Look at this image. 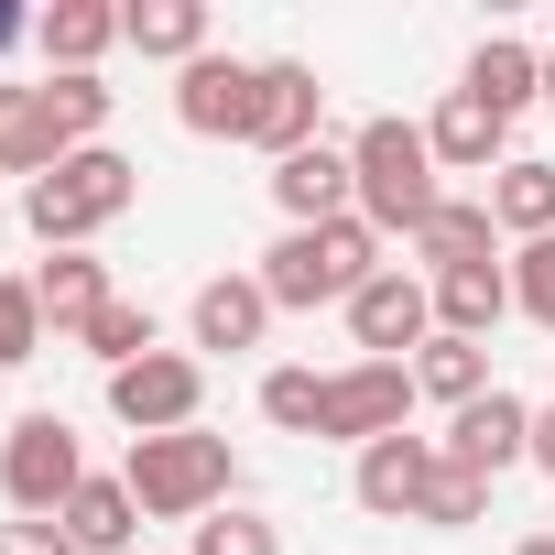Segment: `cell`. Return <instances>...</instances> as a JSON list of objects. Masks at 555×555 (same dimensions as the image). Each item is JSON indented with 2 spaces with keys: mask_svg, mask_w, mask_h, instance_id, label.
Instances as JSON below:
<instances>
[{
  "mask_svg": "<svg viewBox=\"0 0 555 555\" xmlns=\"http://www.w3.org/2000/svg\"><path fill=\"white\" fill-rule=\"evenodd\" d=\"M0 555H77L66 522H0Z\"/></svg>",
  "mask_w": 555,
  "mask_h": 555,
  "instance_id": "33",
  "label": "cell"
},
{
  "mask_svg": "<svg viewBox=\"0 0 555 555\" xmlns=\"http://www.w3.org/2000/svg\"><path fill=\"white\" fill-rule=\"evenodd\" d=\"M403 371H414V403H447V414H468L479 392H501V382H490V349H479V338H447V327H436Z\"/></svg>",
  "mask_w": 555,
  "mask_h": 555,
  "instance_id": "19",
  "label": "cell"
},
{
  "mask_svg": "<svg viewBox=\"0 0 555 555\" xmlns=\"http://www.w3.org/2000/svg\"><path fill=\"white\" fill-rule=\"evenodd\" d=\"M490 512V479H468V468H436V490H425V512L414 522H436V533H468Z\"/></svg>",
  "mask_w": 555,
  "mask_h": 555,
  "instance_id": "32",
  "label": "cell"
},
{
  "mask_svg": "<svg viewBox=\"0 0 555 555\" xmlns=\"http://www.w3.org/2000/svg\"><path fill=\"white\" fill-rule=\"evenodd\" d=\"M544 533H555V522H544Z\"/></svg>",
  "mask_w": 555,
  "mask_h": 555,
  "instance_id": "38",
  "label": "cell"
},
{
  "mask_svg": "<svg viewBox=\"0 0 555 555\" xmlns=\"http://www.w3.org/2000/svg\"><path fill=\"white\" fill-rule=\"evenodd\" d=\"M512 317H533L555 338V240H522L512 250Z\"/></svg>",
  "mask_w": 555,
  "mask_h": 555,
  "instance_id": "31",
  "label": "cell"
},
{
  "mask_svg": "<svg viewBox=\"0 0 555 555\" xmlns=\"http://www.w3.org/2000/svg\"><path fill=\"white\" fill-rule=\"evenodd\" d=\"M533 468L555 479V403H533Z\"/></svg>",
  "mask_w": 555,
  "mask_h": 555,
  "instance_id": "34",
  "label": "cell"
},
{
  "mask_svg": "<svg viewBox=\"0 0 555 555\" xmlns=\"http://www.w3.org/2000/svg\"><path fill=\"white\" fill-rule=\"evenodd\" d=\"M512 317V261H468V272H436V327L447 338H479L490 349V327Z\"/></svg>",
  "mask_w": 555,
  "mask_h": 555,
  "instance_id": "21",
  "label": "cell"
},
{
  "mask_svg": "<svg viewBox=\"0 0 555 555\" xmlns=\"http://www.w3.org/2000/svg\"><path fill=\"white\" fill-rule=\"evenodd\" d=\"M250 99H261V55H196L175 77V120L196 142H250Z\"/></svg>",
  "mask_w": 555,
  "mask_h": 555,
  "instance_id": "11",
  "label": "cell"
},
{
  "mask_svg": "<svg viewBox=\"0 0 555 555\" xmlns=\"http://www.w3.org/2000/svg\"><path fill=\"white\" fill-rule=\"evenodd\" d=\"M34 295H44V327H55V338H77L99 306H120V295H109V261H88V250H44Z\"/></svg>",
  "mask_w": 555,
  "mask_h": 555,
  "instance_id": "24",
  "label": "cell"
},
{
  "mask_svg": "<svg viewBox=\"0 0 555 555\" xmlns=\"http://www.w3.org/2000/svg\"><path fill=\"white\" fill-rule=\"evenodd\" d=\"M77 490H88V447H77L66 414H23L0 436V501H12V522H55Z\"/></svg>",
  "mask_w": 555,
  "mask_h": 555,
  "instance_id": "5",
  "label": "cell"
},
{
  "mask_svg": "<svg viewBox=\"0 0 555 555\" xmlns=\"http://www.w3.org/2000/svg\"><path fill=\"white\" fill-rule=\"evenodd\" d=\"M34 55H44V77H99L120 55V12L109 0H44L34 12Z\"/></svg>",
  "mask_w": 555,
  "mask_h": 555,
  "instance_id": "14",
  "label": "cell"
},
{
  "mask_svg": "<svg viewBox=\"0 0 555 555\" xmlns=\"http://www.w3.org/2000/svg\"><path fill=\"white\" fill-rule=\"evenodd\" d=\"M317 414H327V371H261V425L272 436H317Z\"/></svg>",
  "mask_w": 555,
  "mask_h": 555,
  "instance_id": "28",
  "label": "cell"
},
{
  "mask_svg": "<svg viewBox=\"0 0 555 555\" xmlns=\"http://www.w3.org/2000/svg\"><path fill=\"white\" fill-rule=\"evenodd\" d=\"M120 479H131L142 522H207V512L240 501V457H229V436H207V425H185V436H131Z\"/></svg>",
  "mask_w": 555,
  "mask_h": 555,
  "instance_id": "4",
  "label": "cell"
},
{
  "mask_svg": "<svg viewBox=\"0 0 555 555\" xmlns=\"http://www.w3.org/2000/svg\"><path fill=\"white\" fill-rule=\"evenodd\" d=\"M447 468H468V479H501V468H522L533 457V403L522 392H479L468 414H447Z\"/></svg>",
  "mask_w": 555,
  "mask_h": 555,
  "instance_id": "12",
  "label": "cell"
},
{
  "mask_svg": "<svg viewBox=\"0 0 555 555\" xmlns=\"http://www.w3.org/2000/svg\"><path fill=\"white\" fill-rule=\"evenodd\" d=\"M196 403H207V360H196V349H153V360L109 371V414H120L131 436H185Z\"/></svg>",
  "mask_w": 555,
  "mask_h": 555,
  "instance_id": "6",
  "label": "cell"
},
{
  "mask_svg": "<svg viewBox=\"0 0 555 555\" xmlns=\"http://www.w3.org/2000/svg\"><path fill=\"white\" fill-rule=\"evenodd\" d=\"M55 522H66L77 555H131V544H142V501H131V479H88Z\"/></svg>",
  "mask_w": 555,
  "mask_h": 555,
  "instance_id": "23",
  "label": "cell"
},
{
  "mask_svg": "<svg viewBox=\"0 0 555 555\" xmlns=\"http://www.w3.org/2000/svg\"><path fill=\"white\" fill-rule=\"evenodd\" d=\"M425 142H436V175H501V164H512V120H501V109H479L468 88H447V99H436Z\"/></svg>",
  "mask_w": 555,
  "mask_h": 555,
  "instance_id": "16",
  "label": "cell"
},
{
  "mask_svg": "<svg viewBox=\"0 0 555 555\" xmlns=\"http://www.w3.org/2000/svg\"><path fill=\"white\" fill-rule=\"evenodd\" d=\"M327 120V77L306 66V55H261V99H250V153H306V142H327L317 131Z\"/></svg>",
  "mask_w": 555,
  "mask_h": 555,
  "instance_id": "9",
  "label": "cell"
},
{
  "mask_svg": "<svg viewBox=\"0 0 555 555\" xmlns=\"http://www.w3.org/2000/svg\"><path fill=\"white\" fill-rule=\"evenodd\" d=\"M185 338H196V360L207 349H261L272 338V295H261V272H218V284H196V306H185Z\"/></svg>",
  "mask_w": 555,
  "mask_h": 555,
  "instance_id": "15",
  "label": "cell"
},
{
  "mask_svg": "<svg viewBox=\"0 0 555 555\" xmlns=\"http://www.w3.org/2000/svg\"><path fill=\"white\" fill-rule=\"evenodd\" d=\"M12 44H34V12H0V55H12Z\"/></svg>",
  "mask_w": 555,
  "mask_h": 555,
  "instance_id": "35",
  "label": "cell"
},
{
  "mask_svg": "<svg viewBox=\"0 0 555 555\" xmlns=\"http://www.w3.org/2000/svg\"><path fill=\"white\" fill-rule=\"evenodd\" d=\"M371 272H392L382 229L371 218H327V229H284L261 250V295H272V317H317V306L349 317V295L371 284Z\"/></svg>",
  "mask_w": 555,
  "mask_h": 555,
  "instance_id": "2",
  "label": "cell"
},
{
  "mask_svg": "<svg viewBox=\"0 0 555 555\" xmlns=\"http://www.w3.org/2000/svg\"><path fill=\"white\" fill-rule=\"evenodd\" d=\"M349 338H360V360H414L425 338H436V284L425 272H371V284L349 295Z\"/></svg>",
  "mask_w": 555,
  "mask_h": 555,
  "instance_id": "8",
  "label": "cell"
},
{
  "mask_svg": "<svg viewBox=\"0 0 555 555\" xmlns=\"http://www.w3.org/2000/svg\"><path fill=\"white\" fill-rule=\"evenodd\" d=\"M490 218H501V240H555V164L544 153H512L490 175Z\"/></svg>",
  "mask_w": 555,
  "mask_h": 555,
  "instance_id": "25",
  "label": "cell"
},
{
  "mask_svg": "<svg viewBox=\"0 0 555 555\" xmlns=\"http://www.w3.org/2000/svg\"><path fill=\"white\" fill-rule=\"evenodd\" d=\"M349 175H360V218H371L382 240H425V218L447 207L436 142H425V120H403V109H382V120L349 131Z\"/></svg>",
  "mask_w": 555,
  "mask_h": 555,
  "instance_id": "1",
  "label": "cell"
},
{
  "mask_svg": "<svg viewBox=\"0 0 555 555\" xmlns=\"http://www.w3.org/2000/svg\"><path fill=\"white\" fill-rule=\"evenodd\" d=\"M44 338H55V327H44V295H34V272H0V371H23Z\"/></svg>",
  "mask_w": 555,
  "mask_h": 555,
  "instance_id": "30",
  "label": "cell"
},
{
  "mask_svg": "<svg viewBox=\"0 0 555 555\" xmlns=\"http://www.w3.org/2000/svg\"><path fill=\"white\" fill-rule=\"evenodd\" d=\"M436 468H447V447L403 425V436L360 447V468H349V501H360L371 522H414V512H425V490H436Z\"/></svg>",
  "mask_w": 555,
  "mask_h": 555,
  "instance_id": "10",
  "label": "cell"
},
{
  "mask_svg": "<svg viewBox=\"0 0 555 555\" xmlns=\"http://www.w3.org/2000/svg\"><path fill=\"white\" fill-rule=\"evenodd\" d=\"M272 207L284 229H327V218H360V175H349V142H306L272 164Z\"/></svg>",
  "mask_w": 555,
  "mask_h": 555,
  "instance_id": "13",
  "label": "cell"
},
{
  "mask_svg": "<svg viewBox=\"0 0 555 555\" xmlns=\"http://www.w3.org/2000/svg\"><path fill=\"white\" fill-rule=\"evenodd\" d=\"M55 164H66V131H55L44 88H0V175H23V185H44Z\"/></svg>",
  "mask_w": 555,
  "mask_h": 555,
  "instance_id": "20",
  "label": "cell"
},
{
  "mask_svg": "<svg viewBox=\"0 0 555 555\" xmlns=\"http://www.w3.org/2000/svg\"><path fill=\"white\" fill-rule=\"evenodd\" d=\"M457 88L479 99V109H501V120H522L533 99H544V44H522V34H490L468 66H457Z\"/></svg>",
  "mask_w": 555,
  "mask_h": 555,
  "instance_id": "17",
  "label": "cell"
},
{
  "mask_svg": "<svg viewBox=\"0 0 555 555\" xmlns=\"http://www.w3.org/2000/svg\"><path fill=\"white\" fill-rule=\"evenodd\" d=\"M425 284L436 272H468V261H501V218H490V196H447L436 218H425Z\"/></svg>",
  "mask_w": 555,
  "mask_h": 555,
  "instance_id": "22",
  "label": "cell"
},
{
  "mask_svg": "<svg viewBox=\"0 0 555 555\" xmlns=\"http://www.w3.org/2000/svg\"><path fill=\"white\" fill-rule=\"evenodd\" d=\"M142 207V164L120 153V142H88V153H66L44 185H23V229L44 240V250H88L109 218H131Z\"/></svg>",
  "mask_w": 555,
  "mask_h": 555,
  "instance_id": "3",
  "label": "cell"
},
{
  "mask_svg": "<svg viewBox=\"0 0 555 555\" xmlns=\"http://www.w3.org/2000/svg\"><path fill=\"white\" fill-rule=\"evenodd\" d=\"M544 109H555V44H544Z\"/></svg>",
  "mask_w": 555,
  "mask_h": 555,
  "instance_id": "37",
  "label": "cell"
},
{
  "mask_svg": "<svg viewBox=\"0 0 555 555\" xmlns=\"http://www.w3.org/2000/svg\"><path fill=\"white\" fill-rule=\"evenodd\" d=\"M512 555H555V533H522V544H512Z\"/></svg>",
  "mask_w": 555,
  "mask_h": 555,
  "instance_id": "36",
  "label": "cell"
},
{
  "mask_svg": "<svg viewBox=\"0 0 555 555\" xmlns=\"http://www.w3.org/2000/svg\"><path fill=\"white\" fill-rule=\"evenodd\" d=\"M120 44L131 55H153V66H196V55H218V34H207V0H131L120 12Z\"/></svg>",
  "mask_w": 555,
  "mask_h": 555,
  "instance_id": "18",
  "label": "cell"
},
{
  "mask_svg": "<svg viewBox=\"0 0 555 555\" xmlns=\"http://www.w3.org/2000/svg\"><path fill=\"white\" fill-rule=\"evenodd\" d=\"M77 349H88V360H109V371H131V360H153V349H164V327H153V306H131V295H120V306H99V317L77 327Z\"/></svg>",
  "mask_w": 555,
  "mask_h": 555,
  "instance_id": "27",
  "label": "cell"
},
{
  "mask_svg": "<svg viewBox=\"0 0 555 555\" xmlns=\"http://www.w3.org/2000/svg\"><path fill=\"white\" fill-rule=\"evenodd\" d=\"M414 425V371L403 360H349V371H327V414H317V436H338V447H382V436H403Z\"/></svg>",
  "mask_w": 555,
  "mask_h": 555,
  "instance_id": "7",
  "label": "cell"
},
{
  "mask_svg": "<svg viewBox=\"0 0 555 555\" xmlns=\"http://www.w3.org/2000/svg\"><path fill=\"white\" fill-rule=\"evenodd\" d=\"M44 109H55L66 153H88V142H109V109H120V88H109V77H44Z\"/></svg>",
  "mask_w": 555,
  "mask_h": 555,
  "instance_id": "26",
  "label": "cell"
},
{
  "mask_svg": "<svg viewBox=\"0 0 555 555\" xmlns=\"http://www.w3.org/2000/svg\"><path fill=\"white\" fill-rule=\"evenodd\" d=\"M185 555H284V522L250 512V501H229V512H207V522H196V544H185Z\"/></svg>",
  "mask_w": 555,
  "mask_h": 555,
  "instance_id": "29",
  "label": "cell"
}]
</instances>
